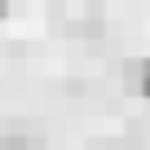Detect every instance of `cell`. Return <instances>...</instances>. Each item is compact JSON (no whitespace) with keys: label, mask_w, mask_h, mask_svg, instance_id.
<instances>
[{"label":"cell","mask_w":150,"mask_h":150,"mask_svg":"<svg viewBox=\"0 0 150 150\" xmlns=\"http://www.w3.org/2000/svg\"><path fill=\"white\" fill-rule=\"evenodd\" d=\"M124 88L137 97H150V57H137L124 66Z\"/></svg>","instance_id":"6da1fadb"},{"label":"cell","mask_w":150,"mask_h":150,"mask_svg":"<svg viewBox=\"0 0 150 150\" xmlns=\"http://www.w3.org/2000/svg\"><path fill=\"white\" fill-rule=\"evenodd\" d=\"M0 150H40V141L22 132H0Z\"/></svg>","instance_id":"7a4b0ae2"},{"label":"cell","mask_w":150,"mask_h":150,"mask_svg":"<svg viewBox=\"0 0 150 150\" xmlns=\"http://www.w3.org/2000/svg\"><path fill=\"white\" fill-rule=\"evenodd\" d=\"M5 13H9V5H5V0H0V18H5Z\"/></svg>","instance_id":"3957f363"}]
</instances>
